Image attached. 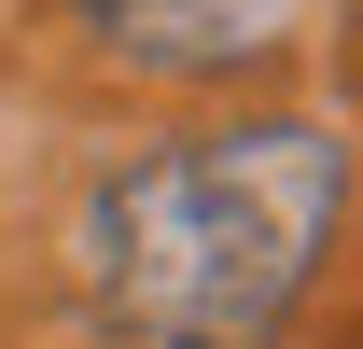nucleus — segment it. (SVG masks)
<instances>
[{"label":"nucleus","mask_w":363,"mask_h":349,"mask_svg":"<svg viewBox=\"0 0 363 349\" xmlns=\"http://www.w3.org/2000/svg\"><path fill=\"white\" fill-rule=\"evenodd\" d=\"M335 210H350V154L308 112L168 140L84 196V294L126 349H252L308 294Z\"/></svg>","instance_id":"1"},{"label":"nucleus","mask_w":363,"mask_h":349,"mask_svg":"<svg viewBox=\"0 0 363 349\" xmlns=\"http://www.w3.org/2000/svg\"><path fill=\"white\" fill-rule=\"evenodd\" d=\"M126 70H252V56L294 43L308 0H70Z\"/></svg>","instance_id":"2"},{"label":"nucleus","mask_w":363,"mask_h":349,"mask_svg":"<svg viewBox=\"0 0 363 349\" xmlns=\"http://www.w3.org/2000/svg\"><path fill=\"white\" fill-rule=\"evenodd\" d=\"M350 14H363V0H350Z\"/></svg>","instance_id":"3"}]
</instances>
